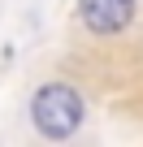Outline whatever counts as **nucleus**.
<instances>
[{
    "mask_svg": "<svg viewBox=\"0 0 143 147\" xmlns=\"http://www.w3.org/2000/svg\"><path fill=\"white\" fill-rule=\"evenodd\" d=\"M30 121L43 138H69L83 125V95L65 82H43L30 100Z\"/></svg>",
    "mask_w": 143,
    "mask_h": 147,
    "instance_id": "f257e3e1",
    "label": "nucleus"
},
{
    "mask_svg": "<svg viewBox=\"0 0 143 147\" xmlns=\"http://www.w3.org/2000/svg\"><path fill=\"white\" fill-rule=\"evenodd\" d=\"M78 18L96 35H121L134 22V0H78Z\"/></svg>",
    "mask_w": 143,
    "mask_h": 147,
    "instance_id": "f03ea898",
    "label": "nucleus"
}]
</instances>
